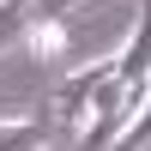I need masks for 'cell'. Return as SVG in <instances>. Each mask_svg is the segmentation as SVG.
<instances>
[{"label": "cell", "mask_w": 151, "mask_h": 151, "mask_svg": "<svg viewBox=\"0 0 151 151\" xmlns=\"http://www.w3.org/2000/svg\"><path fill=\"white\" fill-rule=\"evenodd\" d=\"M139 103H145V91H127V85L115 79V55L79 67V73L55 91V115L79 127V145H85V151L109 145L121 127H127V115H133Z\"/></svg>", "instance_id": "1"}, {"label": "cell", "mask_w": 151, "mask_h": 151, "mask_svg": "<svg viewBox=\"0 0 151 151\" xmlns=\"http://www.w3.org/2000/svg\"><path fill=\"white\" fill-rule=\"evenodd\" d=\"M0 151H48V121H36V115L0 121Z\"/></svg>", "instance_id": "3"}, {"label": "cell", "mask_w": 151, "mask_h": 151, "mask_svg": "<svg viewBox=\"0 0 151 151\" xmlns=\"http://www.w3.org/2000/svg\"><path fill=\"white\" fill-rule=\"evenodd\" d=\"M30 24H36V18H30V0H0V55L24 42Z\"/></svg>", "instance_id": "4"}, {"label": "cell", "mask_w": 151, "mask_h": 151, "mask_svg": "<svg viewBox=\"0 0 151 151\" xmlns=\"http://www.w3.org/2000/svg\"><path fill=\"white\" fill-rule=\"evenodd\" d=\"M73 6H85V0H30V18L55 24V18H73Z\"/></svg>", "instance_id": "5"}, {"label": "cell", "mask_w": 151, "mask_h": 151, "mask_svg": "<svg viewBox=\"0 0 151 151\" xmlns=\"http://www.w3.org/2000/svg\"><path fill=\"white\" fill-rule=\"evenodd\" d=\"M115 79L127 91H151V0H139V24L115 55Z\"/></svg>", "instance_id": "2"}]
</instances>
